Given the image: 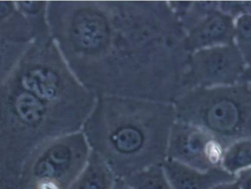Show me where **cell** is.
I'll return each mask as SVG.
<instances>
[{"label":"cell","instance_id":"6da1fadb","mask_svg":"<svg viewBox=\"0 0 251 189\" xmlns=\"http://www.w3.org/2000/svg\"><path fill=\"white\" fill-rule=\"evenodd\" d=\"M90 154L80 135L48 141L25 161L12 189H69L85 167Z\"/></svg>","mask_w":251,"mask_h":189},{"label":"cell","instance_id":"7a4b0ae2","mask_svg":"<svg viewBox=\"0 0 251 189\" xmlns=\"http://www.w3.org/2000/svg\"><path fill=\"white\" fill-rule=\"evenodd\" d=\"M200 116L221 141L251 138V93L240 88L212 90L204 96Z\"/></svg>","mask_w":251,"mask_h":189},{"label":"cell","instance_id":"3957f363","mask_svg":"<svg viewBox=\"0 0 251 189\" xmlns=\"http://www.w3.org/2000/svg\"><path fill=\"white\" fill-rule=\"evenodd\" d=\"M220 143L209 135L186 130L173 135L167 149L168 159L201 172L220 167L223 153Z\"/></svg>","mask_w":251,"mask_h":189},{"label":"cell","instance_id":"277c9868","mask_svg":"<svg viewBox=\"0 0 251 189\" xmlns=\"http://www.w3.org/2000/svg\"><path fill=\"white\" fill-rule=\"evenodd\" d=\"M162 166L173 189H211L221 183L237 180L221 166L201 172L169 159Z\"/></svg>","mask_w":251,"mask_h":189},{"label":"cell","instance_id":"5b68a950","mask_svg":"<svg viewBox=\"0 0 251 189\" xmlns=\"http://www.w3.org/2000/svg\"><path fill=\"white\" fill-rule=\"evenodd\" d=\"M238 50L233 47L214 48L201 56L200 69L206 80L215 83H228L237 78L243 67Z\"/></svg>","mask_w":251,"mask_h":189},{"label":"cell","instance_id":"8992f818","mask_svg":"<svg viewBox=\"0 0 251 189\" xmlns=\"http://www.w3.org/2000/svg\"><path fill=\"white\" fill-rule=\"evenodd\" d=\"M116 179L106 162L92 152L85 167L69 189H112Z\"/></svg>","mask_w":251,"mask_h":189},{"label":"cell","instance_id":"52a82bcc","mask_svg":"<svg viewBox=\"0 0 251 189\" xmlns=\"http://www.w3.org/2000/svg\"><path fill=\"white\" fill-rule=\"evenodd\" d=\"M75 40L84 48L94 50L102 45L107 38V27L101 16L84 12L75 18L73 24Z\"/></svg>","mask_w":251,"mask_h":189},{"label":"cell","instance_id":"ba28073f","mask_svg":"<svg viewBox=\"0 0 251 189\" xmlns=\"http://www.w3.org/2000/svg\"><path fill=\"white\" fill-rule=\"evenodd\" d=\"M233 25L226 15L215 13L205 22L199 30V38L203 44H222L232 38Z\"/></svg>","mask_w":251,"mask_h":189},{"label":"cell","instance_id":"9c48e42d","mask_svg":"<svg viewBox=\"0 0 251 189\" xmlns=\"http://www.w3.org/2000/svg\"><path fill=\"white\" fill-rule=\"evenodd\" d=\"M221 167L232 175L251 168V139L233 143L223 154Z\"/></svg>","mask_w":251,"mask_h":189},{"label":"cell","instance_id":"30bf717a","mask_svg":"<svg viewBox=\"0 0 251 189\" xmlns=\"http://www.w3.org/2000/svg\"><path fill=\"white\" fill-rule=\"evenodd\" d=\"M124 180L131 189H173L162 163L139 171Z\"/></svg>","mask_w":251,"mask_h":189},{"label":"cell","instance_id":"8fae6325","mask_svg":"<svg viewBox=\"0 0 251 189\" xmlns=\"http://www.w3.org/2000/svg\"><path fill=\"white\" fill-rule=\"evenodd\" d=\"M237 36L242 54L251 63V16L244 15L237 22Z\"/></svg>","mask_w":251,"mask_h":189},{"label":"cell","instance_id":"7c38bea8","mask_svg":"<svg viewBox=\"0 0 251 189\" xmlns=\"http://www.w3.org/2000/svg\"><path fill=\"white\" fill-rule=\"evenodd\" d=\"M20 45L22 44L7 42L0 46V84L4 81L19 62V60H11L9 55L11 53H14L15 49H17V47Z\"/></svg>","mask_w":251,"mask_h":189},{"label":"cell","instance_id":"4fadbf2b","mask_svg":"<svg viewBox=\"0 0 251 189\" xmlns=\"http://www.w3.org/2000/svg\"><path fill=\"white\" fill-rule=\"evenodd\" d=\"M237 177V181L240 184L241 189H251V168L242 171Z\"/></svg>","mask_w":251,"mask_h":189},{"label":"cell","instance_id":"5bb4252c","mask_svg":"<svg viewBox=\"0 0 251 189\" xmlns=\"http://www.w3.org/2000/svg\"><path fill=\"white\" fill-rule=\"evenodd\" d=\"M211 189H241V187L238 181L235 180V181L221 183Z\"/></svg>","mask_w":251,"mask_h":189},{"label":"cell","instance_id":"9a60e30c","mask_svg":"<svg viewBox=\"0 0 251 189\" xmlns=\"http://www.w3.org/2000/svg\"><path fill=\"white\" fill-rule=\"evenodd\" d=\"M112 189H131L127 185L126 183L125 182V180L121 179V178H117Z\"/></svg>","mask_w":251,"mask_h":189},{"label":"cell","instance_id":"2e32d148","mask_svg":"<svg viewBox=\"0 0 251 189\" xmlns=\"http://www.w3.org/2000/svg\"><path fill=\"white\" fill-rule=\"evenodd\" d=\"M5 42L6 41H4V39H2V38L0 37V46L2 45V44H4Z\"/></svg>","mask_w":251,"mask_h":189}]
</instances>
